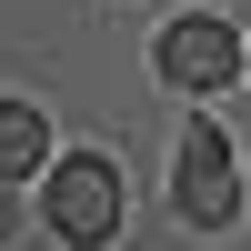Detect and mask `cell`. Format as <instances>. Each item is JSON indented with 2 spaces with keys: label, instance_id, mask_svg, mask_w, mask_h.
Here are the masks:
<instances>
[{
  "label": "cell",
  "instance_id": "1",
  "mask_svg": "<svg viewBox=\"0 0 251 251\" xmlns=\"http://www.w3.org/2000/svg\"><path fill=\"white\" fill-rule=\"evenodd\" d=\"M171 201H181V221H201V231H221V221L241 211V171H231V131H221V121H191V131H181Z\"/></svg>",
  "mask_w": 251,
  "mask_h": 251
},
{
  "label": "cell",
  "instance_id": "2",
  "mask_svg": "<svg viewBox=\"0 0 251 251\" xmlns=\"http://www.w3.org/2000/svg\"><path fill=\"white\" fill-rule=\"evenodd\" d=\"M50 231L60 241H111L121 231V171L100 151H71L50 171Z\"/></svg>",
  "mask_w": 251,
  "mask_h": 251
},
{
  "label": "cell",
  "instance_id": "3",
  "mask_svg": "<svg viewBox=\"0 0 251 251\" xmlns=\"http://www.w3.org/2000/svg\"><path fill=\"white\" fill-rule=\"evenodd\" d=\"M161 80H171V91H231V80H241V40H231V20L181 10L171 30H161Z\"/></svg>",
  "mask_w": 251,
  "mask_h": 251
},
{
  "label": "cell",
  "instance_id": "4",
  "mask_svg": "<svg viewBox=\"0 0 251 251\" xmlns=\"http://www.w3.org/2000/svg\"><path fill=\"white\" fill-rule=\"evenodd\" d=\"M40 151H50V121H40L30 100H0V181L40 171Z\"/></svg>",
  "mask_w": 251,
  "mask_h": 251
}]
</instances>
